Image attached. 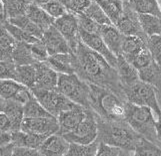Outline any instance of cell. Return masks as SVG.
I'll list each match as a JSON object with an SVG mask.
<instances>
[{
  "label": "cell",
  "mask_w": 161,
  "mask_h": 156,
  "mask_svg": "<svg viewBox=\"0 0 161 156\" xmlns=\"http://www.w3.org/2000/svg\"><path fill=\"white\" fill-rule=\"evenodd\" d=\"M73 54L75 74L83 81L107 88L124 98L117 71L100 54L88 48L81 40L77 44Z\"/></svg>",
  "instance_id": "cell-1"
},
{
  "label": "cell",
  "mask_w": 161,
  "mask_h": 156,
  "mask_svg": "<svg viewBox=\"0 0 161 156\" xmlns=\"http://www.w3.org/2000/svg\"><path fill=\"white\" fill-rule=\"evenodd\" d=\"M97 122L98 140L124 151H133L141 138L125 120H106L97 115Z\"/></svg>",
  "instance_id": "cell-2"
},
{
  "label": "cell",
  "mask_w": 161,
  "mask_h": 156,
  "mask_svg": "<svg viewBox=\"0 0 161 156\" xmlns=\"http://www.w3.org/2000/svg\"><path fill=\"white\" fill-rule=\"evenodd\" d=\"M90 85V108L106 120H125V101L107 88Z\"/></svg>",
  "instance_id": "cell-3"
},
{
  "label": "cell",
  "mask_w": 161,
  "mask_h": 156,
  "mask_svg": "<svg viewBox=\"0 0 161 156\" xmlns=\"http://www.w3.org/2000/svg\"><path fill=\"white\" fill-rule=\"evenodd\" d=\"M125 121L140 136L154 143L159 142L156 131V120L153 110L148 107L125 102Z\"/></svg>",
  "instance_id": "cell-4"
},
{
  "label": "cell",
  "mask_w": 161,
  "mask_h": 156,
  "mask_svg": "<svg viewBox=\"0 0 161 156\" xmlns=\"http://www.w3.org/2000/svg\"><path fill=\"white\" fill-rule=\"evenodd\" d=\"M57 90L73 103L90 108V85L77 74H59Z\"/></svg>",
  "instance_id": "cell-5"
},
{
  "label": "cell",
  "mask_w": 161,
  "mask_h": 156,
  "mask_svg": "<svg viewBox=\"0 0 161 156\" xmlns=\"http://www.w3.org/2000/svg\"><path fill=\"white\" fill-rule=\"evenodd\" d=\"M124 98L126 102L137 105L150 108L157 118L161 115V108L157 101L156 88L151 83L138 81L135 83L122 88Z\"/></svg>",
  "instance_id": "cell-6"
},
{
  "label": "cell",
  "mask_w": 161,
  "mask_h": 156,
  "mask_svg": "<svg viewBox=\"0 0 161 156\" xmlns=\"http://www.w3.org/2000/svg\"><path fill=\"white\" fill-rule=\"evenodd\" d=\"M31 92L33 96L41 103L42 107L56 118L61 113L71 109L77 104L70 101L68 98H66L57 88H55V90H37V88H33Z\"/></svg>",
  "instance_id": "cell-7"
},
{
  "label": "cell",
  "mask_w": 161,
  "mask_h": 156,
  "mask_svg": "<svg viewBox=\"0 0 161 156\" xmlns=\"http://www.w3.org/2000/svg\"><path fill=\"white\" fill-rule=\"evenodd\" d=\"M63 136L69 142L80 144H89L96 141L98 137L97 114L91 108H88L85 118L81 123L73 131L63 134Z\"/></svg>",
  "instance_id": "cell-8"
},
{
  "label": "cell",
  "mask_w": 161,
  "mask_h": 156,
  "mask_svg": "<svg viewBox=\"0 0 161 156\" xmlns=\"http://www.w3.org/2000/svg\"><path fill=\"white\" fill-rule=\"evenodd\" d=\"M53 25L67 40L72 50V53H73L76 49L77 44L80 41L79 22L77 15L71 12H67L61 17L55 19Z\"/></svg>",
  "instance_id": "cell-9"
},
{
  "label": "cell",
  "mask_w": 161,
  "mask_h": 156,
  "mask_svg": "<svg viewBox=\"0 0 161 156\" xmlns=\"http://www.w3.org/2000/svg\"><path fill=\"white\" fill-rule=\"evenodd\" d=\"M21 130L33 134L50 136L59 131V123L56 118H24L21 124Z\"/></svg>",
  "instance_id": "cell-10"
},
{
  "label": "cell",
  "mask_w": 161,
  "mask_h": 156,
  "mask_svg": "<svg viewBox=\"0 0 161 156\" xmlns=\"http://www.w3.org/2000/svg\"><path fill=\"white\" fill-rule=\"evenodd\" d=\"M33 96L31 90L12 79L0 80V97L4 99H13L25 104Z\"/></svg>",
  "instance_id": "cell-11"
},
{
  "label": "cell",
  "mask_w": 161,
  "mask_h": 156,
  "mask_svg": "<svg viewBox=\"0 0 161 156\" xmlns=\"http://www.w3.org/2000/svg\"><path fill=\"white\" fill-rule=\"evenodd\" d=\"M79 35H80V40L84 43L88 48H90L96 53L100 54L109 63L111 67L116 68L117 56L113 52L110 51V49L107 47V45L105 44V42L103 41V39L100 35L96 34V33H88L80 29H79Z\"/></svg>",
  "instance_id": "cell-12"
},
{
  "label": "cell",
  "mask_w": 161,
  "mask_h": 156,
  "mask_svg": "<svg viewBox=\"0 0 161 156\" xmlns=\"http://www.w3.org/2000/svg\"><path fill=\"white\" fill-rule=\"evenodd\" d=\"M115 26L124 36H140L143 38H147L141 28L138 13L129 6L124 5L123 14L116 22Z\"/></svg>",
  "instance_id": "cell-13"
},
{
  "label": "cell",
  "mask_w": 161,
  "mask_h": 156,
  "mask_svg": "<svg viewBox=\"0 0 161 156\" xmlns=\"http://www.w3.org/2000/svg\"><path fill=\"white\" fill-rule=\"evenodd\" d=\"M87 109L88 108L82 107V105L76 104L71 109L61 113L57 118L59 123V134L63 135L73 131L81 123V121L85 118Z\"/></svg>",
  "instance_id": "cell-14"
},
{
  "label": "cell",
  "mask_w": 161,
  "mask_h": 156,
  "mask_svg": "<svg viewBox=\"0 0 161 156\" xmlns=\"http://www.w3.org/2000/svg\"><path fill=\"white\" fill-rule=\"evenodd\" d=\"M41 40L44 43V45L46 46L49 56L60 53H72V50L67 40L54 25L50 26L47 30L44 31Z\"/></svg>",
  "instance_id": "cell-15"
},
{
  "label": "cell",
  "mask_w": 161,
  "mask_h": 156,
  "mask_svg": "<svg viewBox=\"0 0 161 156\" xmlns=\"http://www.w3.org/2000/svg\"><path fill=\"white\" fill-rule=\"evenodd\" d=\"M34 66L36 69V80L33 88H37V90L57 88L59 77L57 72H55L46 62H36Z\"/></svg>",
  "instance_id": "cell-16"
},
{
  "label": "cell",
  "mask_w": 161,
  "mask_h": 156,
  "mask_svg": "<svg viewBox=\"0 0 161 156\" xmlns=\"http://www.w3.org/2000/svg\"><path fill=\"white\" fill-rule=\"evenodd\" d=\"M69 145L70 142L63 135L55 133L48 136L38 150L43 156H65Z\"/></svg>",
  "instance_id": "cell-17"
},
{
  "label": "cell",
  "mask_w": 161,
  "mask_h": 156,
  "mask_svg": "<svg viewBox=\"0 0 161 156\" xmlns=\"http://www.w3.org/2000/svg\"><path fill=\"white\" fill-rule=\"evenodd\" d=\"M99 35L102 37L111 52H113L116 56L121 55L122 44L125 36L117 29V27L115 25H100Z\"/></svg>",
  "instance_id": "cell-18"
},
{
  "label": "cell",
  "mask_w": 161,
  "mask_h": 156,
  "mask_svg": "<svg viewBox=\"0 0 161 156\" xmlns=\"http://www.w3.org/2000/svg\"><path fill=\"white\" fill-rule=\"evenodd\" d=\"M115 69L117 71L122 88L133 85L140 80L137 69H135L129 61L124 58L123 55L117 56V64Z\"/></svg>",
  "instance_id": "cell-19"
},
{
  "label": "cell",
  "mask_w": 161,
  "mask_h": 156,
  "mask_svg": "<svg viewBox=\"0 0 161 156\" xmlns=\"http://www.w3.org/2000/svg\"><path fill=\"white\" fill-rule=\"evenodd\" d=\"M46 63L58 74H75L73 53H60L49 56Z\"/></svg>",
  "instance_id": "cell-20"
},
{
  "label": "cell",
  "mask_w": 161,
  "mask_h": 156,
  "mask_svg": "<svg viewBox=\"0 0 161 156\" xmlns=\"http://www.w3.org/2000/svg\"><path fill=\"white\" fill-rule=\"evenodd\" d=\"M3 113L6 114L10 122L11 132L21 130V124L24 119V104H22L13 99L6 101Z\"/></svg>",
  "instance_id": "cell-21"
},
{
  "label": "cell",
  "mask_w": 161,
  "mask_h": 156,
  "mask_svg": "<svg viewBox=\"0 0 161 156\" xmlns=\"http://www.w3.org/2000/svg\"><path fill=\"white\" fill-rule=\"evenodd\" d=\"M25 15L34 22L38 27H40L43 31L47 30L49 27L52 26L55 21V19L52 18L40 5H37L34 2L29 5Z\"/></svg>",
  "instance_id": "cell-22"
},
{
  "label": "cell",
  "mask_w": 161,
  "mask_h": 156,
  "mask_svg": "<svg viewBox=\"0 0 161 156\" xmlns=\"http://www.w3.org/2000/svg\"><path fill=\"white\" fill-rule=\"evenodd\" d=\"M48 136L33 134V133L24 132L22 130L12 132V143L15 146L29 147L38 149Z\"/></svg>",
  "instance_id": "cell-23"
},
{
  "label": "cell",
  "mask_w": 161,
  "mask_h": 156,
  "mask_svg": "<svg viewBox=\"0 0 161 156\" xmlns=\"http://www.w3.org/2000/svg\"><path fill=\"white\" fill-rule=\"evenodd\" d=\"M147 38L140 36H125L122 44L121 55H123L127 61H130L142 49L147 47Z\"/></svg>",
  "instance_id": "cell-24"
},
{
  "label": "cell",
  "mask_w": 161,
  "mask_h": 156,
  "mask_svg": "<svg viewBox=\"0 0 161 156\" xmlns=\"http://www.w3.org/2000/svg\"><path fill=\"white\" fill-rule=\"evenodd\" d=\"M17 41L8 32L4 23H0V60L11 61Z\"/></svg>",
  "instance_id": "cell-25"
},
{
  "label": "cell",
  "mask_w": 161,
  "mask_h": 156,
  "mask_svg": "<svg viewBox=\"0 0 161 156\" xmlns=\"http://www.w3.org/2000/svg\"><path fill=\"white\" fill-rule=\"evenodd\" d=\"M11 61L15 64V66H24L35 64L36 61L34 59L30 49V44L17 42L13 50Z\"/></svg>",
  "instance_id": "cell-26"
},
{
  "label": "cell",
  "mask_w": 161,
  "mask_h": 156,
  "mask_svg": "<svg viewBox=\"0 0 161 156\" xmlns=\"http://www.w3.org/2000/svg\"><path fill=\"white\" fill-rule=\"evenodd\" d=\"M6 19L24 15L33 0H2Z\"/></svg>",
  "instance_id": "cell-27"
},
{
  "label": "cell",
  "mask_w": 161,
  "mask_h": 156,
  "mask_svg": "<svg viewBox=\"0 0 161 156\" xmlns=\"http://www.w3.org/2000/svg\"><path fill=\"white\" fill-rule=\"evenodd\" d=\"M95 1L100 5V7L106 13L113 25H115L116 22L121 17V15L123 14V2L121 0H95Z\"/></svg>",
  "instance_id": "cell-28"
},
{
  "label": "cell",
  "mask_w": 161,
  "mask_h": 156,
  "mask_svg": "<svg viewBox=\"0 0 161 156\" xmlns=\"http://www.w3.org/2000/svg\"><path fill=\"white\" fill-rule=\"evenodd\" d=\"M138 18L143 32L147 37L161 35V17L151 14H139Z\"/></svg>",
  "instance_id": "cell-29"
},
{
  "label": "cell",
  "mask_w": 161,
  "mask_h": 156,
  "mask_svg": "<svg viewBox=\"0 0 161 156\" xmlns=\"http://www.w3.org/2000/svg\"><path fill=\"white\" fill-rule=\"evenodd\" d=\"M36 69L34 64L16 66V81L22 83L29 90H32L35 86Z\"/></svg>",
  "instance_id": "cell-30"
},
{
  "label": "cell",
  "mask_w": 161,
  "mask_h": 156,
  "mask_svg": "<svg viewBox=\"0 0 161 156\" xmlns=\"http://www.w3.org/2000/svg\"><path fill=\"white\" fill-rule=\"evenodd\" d=\"M7 21L9 22V23L21 28V29H23L26 32H28L29 34L33 35L38 39H42V37H43L44 31L41 29L40 27H38L32 20H30L25 14L21 15V16H17V17H14V18H11V19H8Z\"/></svg>",
  "instance_id": "cell-31"
},
{
  "label": "cell",
  "mask_w": 161,
  "mask_h": 156,
  "mask_svg": "<svg viewBox=\"0 0 161 156\" xmlns=\"http://www.w3.org/2000/svg\"><path fill=\"white\" fill-rule=\"evenodd\" d=\"M138 74L140 81L151 83L155 88L161 87V69L155 62L139 70Z\"/></svg>",
  "instance_id": "cell-32"
},
{
  "label": "cell",
  "mask_w": 161,
  "mask_h": 156,
  "mask_svg": "<svg viewBox=\"0 0 161 156\" xmlns=\"http://www.w3.org/2000/svg\"><path fill=\"white\" fill-rule=\"evenodd\" d=\"M131 156H161V147L141 136Z\"/></svg>",
  "instance_id": "cell-33"
},
{
  "label": "cell",
  "mask_w": 161,
  "mask_h": 156,
  "mask_svg": "<svg viewBox=\"0 0 161 156\" xmlns=\"http://www.w3.org/2000/svg\"><path fill=\"white\" fill-rule=\"evenodd\" d=\"M24 116L27 118H52V114L44 108L38 99L32 96L30 99L24 104ZM55 118V116H54Z\"/></svg>",
  "instance_id": "cell-34"
},
{
  "label": "cell",
  "mask_w": 161,
  "mask_h": 156,
  "mask_svg": "<svg viewBox=\"0 0 161 156\" xmlns=\"http://www.w3.org/2000/svg\"><path fill=\"white\" fill-rule=\"evenodd\" d=\"M99 140L97 139L89 144H80L70 142L68 152L65 156H95L99 147Z\"/></svg>",
  "instance_id": "cell-35"
},
{
  "label": "cell",
  "mask_w": 161,
  "mask_h": 156,
  "mask_svg": "<svg viewBox=\"0 0 161 156\" xmlns=\"http://www.w3.org/2000/svg\"><path fill=\"white\" fill-rule=\"evenodd\" d=\"M129 7L139 14H151L161 17V9L157 0H135Z\"/></svg>",
  "instance_id": "cell-36"
},
{
  "label": "cell",
  "mask_w": 161,
  "mask_h": 156,
  "mask_svg": "<svg viewBox=\"0 0 161 156\" xmlns=\"http://www.w3.org/2000/svg\"><path fill=\"white\" fill-rule=\"evenodd\" d=\"M83 14H85L87 17H89L99 25H113L106 13L104 12L103 9L100 7V5L95 0H93L90 6L85 10V12Z\"/></svg>",
  "instance_id": "cell-37"
},
{
  "label": "cell",
  "mask_w": 161,
  "mask_h": 156,
  "mask_svg": "<svg viewBox=\"0 0 161 156\" xmlns=\"http://www.w3.org/2000/svg\"><path fill=\"white\" fill-rule=\"evenodd\" d=\"M4 25H5V27H6V29L8 30V32L10 33L11 35H12V37L17 42L27 43V44H33V43H35L37 41L41 40V39H38V38L34 37L33 35L29 34L28 32L24 31L23 29H21V28L9 23L7 20L4 22Z\"/></svg>",
  "instance_id": "cell-38"
},
{
  "label": "cell",
  "mask_w": 161,
  "mask_h": 156,
  "mask_svg": "<svg viewBox=\"0 0 161 156\" xmlns=\"http://www.w3.org/2000/svg\"><path fill=\"white\" fill-rule=\"evenodd\" d=\"M129 62L132 64V66L134 67L135 69H137V71H139L143 68H145V67L149 66L151 63H153L154 60L152 58V55L150 51H149V49L146 47L142 49L137 55H135Z\"/></svg>",
  "instance_id": "cell-39"
},
{
  "label": "cell",
  "mask_w": 161,
  "mask_h": 156,
  "mask_svg": "<svg viewBox=\"0 0 161 156\" xmlns=\"http://www.w3.org/2000/svg\"><path fill=\"white\" fill-rule=\"evenodd\" d=\"M147 48L152 55L154 62L161 69V35H153L148 37Z\"/></svg>",
  "instance_id": "cell-40"
},
{
  "label": "cell",
  "mask_w": 161,
  "mask_h": 156,
  "mask_svg": "<svg viewBox=\"0 0 161 156\" xmlns=\"http://www.w3.org/2000/svg\"><path fill=\"white\" fill-rule=\"evenodd\" d=\"M41 7L54 19H57L68 12L67 8L58 0H52V1L42 5Z\"/></svg>",
  "instance_id": "cell-41"
},
{
  "label": "cell",
  "mask_w": 161,
  "mask_h": 156,
  "mask_svg": "<svg viewBox=\"0 0 161 156\" xmlns=\"http://www.w3.org/2000/svg\"><path fill=\"white\" fill-rule=\"evenodd\" d=\"M30 49L36 62H46L49 58V53L42 40L30 44Z\"/></svg>",
  "instance_id": "cell-42"
},
{
  "label": "cell",
  "mask_w": 161,
  "mask_h": 156,
  "mask_svg": "<svg viewBox=\"0 0 161 156\" xmlns=\"http://www.w3.org/2000/svg\"><path fill=\"white\" fill-rule=\"evenodd\" d=\"M6 79L16 81V66L12 61L0 60V80Z\"/></svg>",
  "instance_id": "cell-43"
},
{
  "label": "cell",
  "mask_w": 161,
  "mask_h": 156,
  "mask_svg": "<svg viewBox=\"0 0 161 156\" xmlns=\"http://www.w3.org/2000/svg\"><path fill=\"white\" fill-rule=\"evenodd\" d=\"M77 17H78L80 30H83L88 33H96V34H99V28H100V25L97 24L96 22H94L89 17H87V16L83 13L77 15Z\"/></svg>",
  "instance_id": "cell-44"
},
{
  "label": "cell",
  "mask_w": 161,
  "mask_h": 156,
  "mask_svg": "<svg viewBox=\"0 0 161 156\" xmlns=\"http://www.w3.org/2000/svg\"><path fill=\"white\" fill-rule=\"evenodd\" d=\"M93 0H70L68 11L76 15L85 12V10L90 6Z\"/></svg>",
  "instance_id": "cell-45"
},
{
  "label": "cell",
  "mask_w": 161,
  "mask_h": 156,
  "mask_svg": "<svg viewBox=\"0 0 161 156\" xmlns=\"http://www.w3.org/2000/svg\"><path fill=\"white\" fill-rule=\"evenodd\" d=\"M120 152H121V149L108 145V144H105L103 142H100L95 156H119Z\"/></svg>",
  "instance_id": "cell-46"
},
{
  "label": "cell",
  "mask_w": 161,
  "mask_h": 156,
  "mask_svg": "<svg viewBox=\"0 0 161 156\" xmlns=\"http://www.w3.org/2000/svg\"><path fill=\"white\" fill-rule=\"evenodd\" d=\"M12 156H43L38 149L15 146Z\"/></svg>",
  "instance_id": "cell-47"
},
{
  "label": "cell",
  "mask_w": 161,
  "mask_h": 156,
  "mask_svg": "<svg viewBox=\"0 0 161 156\" xmlns=\"http://www.w3.org/2000/svg\"><path fill=\"white\" fill-rule=\"evenodd\" d=\"M12 142V132L0 130V146Z\"/></svg>",
  "instance_id": "cell-48"
},
{
  "label": "cell",
  "mask_w": 161,
  "mask_h": 156,
  "mask_svg": "<svg viewBox=\"0 0 161 156\" xmlns=\"http://www.w3.org/2000/svg\"><path fill=\"white\" fill-rule=\"evenodd\" d=\"M15 145L11 142L0 146V156H12Z\"/></svg>",
  "instance_id": "cell-49"
},
{
  "label": "cell",
  "mask_w": 161,
  "mask_h": 156,
  "mask_svg": "<svg viewBox=\"0 0 161 156\" xmlns=\"http://www.w3.org/2000/svg\"><path fill=\"white\" fill-rule=\"evenodd\" d=\"M0 130H5V131H11L10 130V122L7 118L6 114L4 113H0Z\"/></svg>",
  "instance_id": "cell-50"
},
{
  "label": "cell",
  "mask_w": 161,
  "mask_h": 156,
  "mask_svg": "<svg viewBox=\"0 0 161 156\" xmlns=\"http://www.w3.org/2000/svg\"><path fill=\"white\" fill-rule=\"evenodd\" d=\"M6 16H5V10L2 0H0V23H4L6 21Z\"/></svg>",
  "instance_id": "cell-51"
},
{
  "label": "cell",
  "mask_w": 161,
  "mask_h": 156,
  "mask_svg": "<svg viewBox=\"0 0 161 156\" xmlns=\"http://www.w3.org/2000/svg\"><path fill=\"white\" fill-rule=\"evenodd\" d=\"M156 131H157V137L159 142H161V115L158 118L156 121Z\"/></svg>",
  "instance_id": "cell-52"
},
{
  "label": "cell",
  "mask_w": 161,
  "mask_h": 156,
  "mask_svg": "<svg viewBox=\"0 0 161 156\" xmlns=\"http://www.w3.org/2000/svg\"><path fill=\"white\" fill-rule=\"evenodd\" d=\"M5 104H6V99H4L3 98L0 97V113H3V111H4Z\"/></svg>",
  "instance_id": "cell-53"
},
{
  "label": "cell",
  "mask_w": 161,
  "mask_h": 156,
  "mask_svg": "<svg viewBox=\"0 0 161 156\" xmlns=\"http://www.w3.org/2000/svg\"><path fill=\"white\" fill-rule=\"evenodd\" d=\"M50 1H52V0H33V2L36 3L37 5H40V6H42V5L46 4L48 2H50Z\"/></svg>",
  "instance_id": "cell-54"
},
{
  "label": "cell",
  "mask_w": 161,
  "mask_h": 156,
  "mask_svg": "<svg viewBox=\"0 0 161 156\" xmlns=\"http://www.w3.org/2000/svg\"><path fill=\"white\" fill-rule=\"evenodd\" d=\"M122 2H123V4L125 5V6H131L132 3L135 1V0H121Z\"/></svg>",
  "instance_id": "cell-55"
},
{
  "label": "cell",
  "mask_w": 161,
  "mask_h": 156,
  "mask_svg": "<svg viewBox=\"0 0 161 156\" xmlns=\"http://www.w3.org/2000/svg\"><path fill=\"white\" fill-rule=\"evenodd\" d=\"M119 156H131L129 154L128 151H124V150H121V152H120V155Z\"/></svg>",
  "instance_id": "cell-56"
},
{
  "label": "cell",
  "mask_w": 161,
  "mask_h": 156,
  "mask_svg": "<svg viewBox=\"0 0 161 156\" xmlns=\"http://www.w3.org/2000/svg\"><path fill=\"white\" fill-rule=\"evenodd\" d=\"M157 2H158V4H159V7H160V9H161V0H157Z\"/></svg>",
  "instance_id": "cell-57"
}]
</instances>
